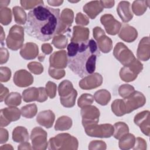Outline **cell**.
I'll list each match as a JSON object with an SVG mask.
<instances>
[{
	"mask_svg": "<svg viewBox=\"0 0 150 150\" xmlns=\"http://www.w3.org/2000/svg\"><path fill=\"white\" fill-rule=\"evenodd\" d=\"M59 26L60 9L40 5L29 12L25 30L29 36L47 42L57 35Z\"/></svg>",
	"mask_w": 150,
	"mask_h": 150,
	"instance_id": "cell-1",
	"label": "cell"
},
{
	"mask_svg": "<svg viewBox=\"0 0 150 150\" xmlns=\"http://www.w3.org/2000/svg\"><path fill=\"white\" fill-rule=\"evenodd\" d=\"M67 66L80 77L93 74L96 61L100 55L96 42L93 39L81 42H70L67 47Z\"/></svg>",
	"mask_w": 150,
	"mask_h": 150,
	"instance_id": "cell-2",
	"label": "cell"
},
{
	"mask_svg": "<svg viewBox=\"0 0 150 150\" xmlns=\"http://www.w3.org/2000/svg\"><path fill=\"white\" fill-rule=\"evenodd\" d=\"M49 149H73L78 148L77 139L67 133H62L52 138L49 141Z\"/></svg>",
	"mask_w": 150,
	"mask_h": 150,
	"instance_id": "cell-3",
	"label": "cell"
},
{
	"mask_svg": "<svg viewBox=\"0 0 150 150\" xmlns=\"http://www.w3.org/2000/svg\"><path fill=\"white\" fill-rule=\"evenodd\" d=\"M82 124L86 134L90 137L110 138L114 133V127L110 124L97 125V122H91Z\"/></svg>",
	"mask_w": 150,
	"mask_h": 150,
	"instance_id": "cell-4",
	"label": "cell"
},
{
	"mask_svg": "<svg viewBox=\"0 0 150 150\" xmlns=\"http://www.w3.org/2000/svg\"><path fill=\"white\" fill-rule=\"evenodd\" d=\"M23 41V28L17 25L12 26L6 39L7 47L12 50H17L22 47Z\"/></svg>",
	"mask_w": 150,
	"mask_h": 150,
	"instance_id": "cell-5",
	"label": "cell"
},
{
	"mask_svg": "<svg viewBox=\"0 0 150 150\" xmlns=\"http://www.w3.org/2000/svg\"><path fill=\"white\" fill-rule=\"evenodd\" d=\"M143 69V64L137 59L128 66H124L120 71V76L125 82L134 81Z\"/></svg>",
	"mask_w": 150,
	"mask_h": 150,
	"instance_id": "cell-6",
	"label": "cell"
},
{
	"mask_svg": "<svg viewBox=\"0 0 150 150\" xmlns=\"http://www.w3.org/2000/svg\"><path fill=\"white\" fill-rule=\"evenodd\" d=\"M113 54L114 57L124 66H128L136 59L133 53L123 43L115 45Z\"/></svg>",
	"mask_w": 150,
	"mask_h": 150,
	"instance_id": "cell-7",
	"label": "cell"
},
{
	"mask_svg": "<svg viewBox=\"0 0 150 150\" xmlns=\"http://www.w3.org/2000/svg\"><path fill=\"white\" fill-rule=\"evenodd\" d=\"M123 100L125 105L127 114L142 107L146 103V98L144 95L138 91H133L128 97L124 98Z\"/></svg>",
	"mask_w": 150,
	"mask_h": 150,
	"instance_id": "cell-8",
	"label": "cell"
},
{
	"mask_svg": "<svg viewBox=\"0 0 150 150\" xmlns=\"http://www.w3.org/2000/svg\"><path fill=\"white\" fill-rule=\"evenodd\" d=\"M93 36L97 41V46L100 51L103 53H109L112 48L111 39L105 35V32L100 27H95L93 29Z\"/></svg>",
	"mask_w": 150,
	"mask_h": 150,
	"instance_id": "cell-9",
	"label": "cell"
},
{
	"mask_svg": "<svg viewBox=\"0 0 150 150\" xmlns=\"http://www.w3.org/2000/svg\"><path fill=\"white\" fill-rule=\"evenodd\" d=\"M32 148L34 149H45L47 148V132L40 127L34 128L31 132Z\"/></svg>",
	"mask_w": 150,
	"mask_h": 150,
	"instance_id": "cell-10",
	"label": "cell"
},
{
	"mask_svg": "<svg viewBox=\"0 0 150 150\" xmlns=\"http://www.w3.org/2000/svg\"><path fill=\"white\" fill-rule=\"evenodd\" d=\"M21 110L15 107H9L1 110V127L7 126L11 121H17L21 117Z\"/></svg>",
	"mask_w": 150,
	"mask_h": 150,
	"instance_id": "cell-11",
	"label": "cell"
},
{
	"mask_svg": "<svg viewBox=\"0 0 150 150\" xmlns=\"http://www.w3.org/2000/svg\"><path fill=\"white\" fill-rule=\"evenodd\" d=\"M73 11L69 8L64 9L60 16V26L57 35L64 34L71 31L70 27L73 22Z\"/></svg>",
	"mask_w": 150,
	"mask_h": 150,
	"instance_id": "cell-12",
	"label": "cell"
},
{
	"mask_svg": "<svg viewBox=\"0 0 150 150\" xmlns=\"http://www.w3.org/2000/svg\"><path fill=\"white\" fill-rule=\"evenodd\" d=\"M100 21L104 25L107 33L111 35L117 34L121 28V23L117 21L111 14H105L100 18Z\"/></svg>",
	"mask_w": 150,
	"mask_h": 150,
	"instance_id": "cell-13",
	"label": "cell"
},
{
	"mask_svg": "<svg viewBox=\"0 0 150 150\" xmlns=\"http://www.w3.org/2000/svg\"><path fill=\"white\" fill-rule=\"evenodd\" d=\"M102 83V76L98 73H95L83 77L79 81V87L83 90H91L100 86Z\"/></svg>",
	"mask_w": 150,
	"mask_h": 150,
	"instance_id": "cell-14",
	"label": "cell"
},
{
	"mask_svg": "<svg viewBox=\"0 0 150 150\" xmlns=\"http://www.w3.org/2000/svg\"><path fill=\"white\" fill-rule=\"evenodd\" d=\"M134 123L139 127L142 132L146 136H149V111H143L135 115Z\"/></svg>",
	"mask_w": 150,
	"mask_h": 150,
	"instance_id": "cell-15",
	"label": "cell"
},
{
	"mask_svg": "<svg viewBox=\"0 0 150 150\" xmlns=\"http://www.w3.org/2000/svg\"><path fill=\"white\" fill-rule=\"evenodd\" d=\"M99 110L94 105H87L81 109V115L82 117V123L96 122L99 121Z\"/></svg>",
	"mask_w": 150,
	"mask_h": 150,
	"instance_id": "cell-16",
	"label": "cell"
},
{
	"mask_svg": "<svg viewBox=\"0 0 150 150\" xmlns=\"http://www.w3.org/2000/svg\"><path fill=\"white\" fill-rule=\"evenodd\" d=\"M50 66L56 69H64L67 65V56L65 50L54 52L49 57Z\"/></svg>",
	"mask_w": 150,
	"mask_h": 150,
	"instance_id": "cell-17",
	"label": "cell"
},
{
	"mask_svg": "<svg viewBox=\"0 0 150 150\" xmlns=\"http://www.w3.org/2000/svg\"><path fill=\"white\" fill-rule=\"evenodd\" d=\"M13 82L18 87H25L33 83V77L26 70H20L15 72L13 76Z\"/></svg>",
	"mask_w": 150,
	"mask_h": 150,
	"instance_id": "cell-18",
	"label": "cell"
},
{
	"mask_svg": "<svg viewBox=\"0 0 150 150\" xmlns=\"http://www.w3.org/2000/svg\"><path fill=\"white\" fill-rule=\"evenodd\" d=\"M137 57L139 60L147 61L150 57L149 38L148 36L144 37L139 42L137 53Z\"/></svg>",
	"mask_w": 150,
	"mask_h": 150,
	"instance_id": "cell-19",
	"label": "cell"
},
{
	"mask_svg": "<svg viewBox=\"0 0 150 150\" xmlns=\"http://www.w3.org/2000/svg\"><path fill=\"white\" fill-rule=\"evenodd\" d=\"M55 115L53 112L48 110L40 112L36 117V121L40 125L46 128H50L52 127Z\"/></svg>",
	"mask_w": 150,
	"mask_h": 150,
	"instance_id": "cell-20",
	"label": "cell"
},
{
	"mask_svg": "<svg viewBox=\"0 0 150 150\" xmlns=\"http://www.w3.org/2000/svg\"><path fill=\"white\" fill-rule=\"evenodd\" d=\"M117 12L124 22H128L133 18V14L131 9V4L128 1H122L120 2L117 8Z\"/></svg>",
	"mask_w": 150,
	"mask_h": 150,
	"instance_id": "cell-21",
	"label": "cell"
},
{
	"mask_svg": "<svg viewBox=\"0 0 150 150\" xmlns=\"http://www.w3.org/2000/svg\"><path fill=\"white\" fill-rule=\"evenodd\" d=\"M118 36L124 41L130 43L137 39L138 32L134 27L128 24H124L118 33Z\"/></svg>",
	"mask_w": 150,
	"mask_h": 150,
	"instance_id": "cell-22",
	"label": "cell"
},
{
	"mask_svg": "<svg viewBox=\"0 0 150 150\" xmlns=\"http://www.w3.org/2000/svg\"><path fill=\"white\" fill-rule=\"evenodd\" d=\"M83 11L87 16L92 19L103 11L104 8L102 6L100 1H94L87 2L83 8Z\"/></svg>",
	"mask_w": 150,
	"mask_h": 150,
	"instance_id": "cell-23",
	"label": "cell"
},
{
	"mask_svg": "<svg viewBox=\"0 0 150 150\" xmlns=\"http://www.w3.org/2000/svg\"><path fill=\"white\" fill-rule=\"evenodd\" d=\"M39 53L38 46L34 43L28 42L25 43L20 51L22 58L26 60L34 59Z\"/></svg>",
	"mask_w": 150,
	"mask_h": 150,
	"instance_id": "cell-24",
	"label": "cell"
},
{
	"mask_svg": "<svg viewBox=\"0 0 150 150\" xmlns=\"http://www.w3.org/2000/svg\"><path fill=\"white\" fill-rule=\"evenodd\" d=\"M73 30V35L70 40L71 42H81L88 40L89 29L87 28L74 26Z\"/></svg>",
	"mask_w": 150,
	"mask_h": 150,
	"instance_id": "cell-25",
	"label": "cell"
},
{
	"mask_svg": "<svg viewBox=\"0 0 150 150\" xmlns=\"http://www.w3.org/2000/svg\"><path fill=\"white\" fill-rule=\"evenodd\" d=\"M12 139L16 142H28L29 134L26 128L22 126L16 127L12 132Z\"/></svg>",
	"mask_w": 150,
	"mask_h": 150,
	"instance_id": "cell-26",
	"label": "cell"
},
{
	"mask_svg": "<svg viewBox=\"0 0 150 150\" xmlns=\"http://www.w3.org/2000/svg\"><path fill=\"white\" fill-rule=\"evenodd\" d=\"M135 142V136L132 134H126L119 141V147L121 149H129L134 146Z\"/></svg>",
	"mask_w": 150,
	"mask_h": 150,
	"instance_id": "cell-27",
	"label": "cell"
},
{
	"mask_svg": "<svg viewBox=\"0 0 150 150\" xmlns=\"http://www.w3.org/2000/svg\"><path fill=\"white\" fill-rule=\"evenodd\" d=\"M39 96V90L38 88H28L22 92V97L25 102L29 103L37 101Z\"/></svg>",
	"mask_w": 150,
	"mask_h": 150,
	"instance_id": "cell-28",
	"label": "cell"
},
{
	"mask_svg": "<svg viewBox=\"0 0 150 150\" xmlns=\"http://www.w3.org/2000/svg\"><path fill=\"white\" fill-rule=\"evenodd\" d=\"M94 97L98 104L101 105H105L111 100V94L107 90L101 89L95 93Z\"/></svg>",
	"mask_w": 150,
	"mask_h": 150,
	"instance_id": "cell-29",
	"label": "cell"
},
{
	"mask_svg": "<svg viewBox=\"0 0 150 150\" xmlns=\"http://www.w3.org/2000/svg\"><path fill=\"white\" fill-rule=\"evenodd\" d=\"M149 1H134L132 5L133 12L137 16L143 15L149 5Z\"/></svg>",
	"mask_w": 150,
	"mask_h": 150,
	"instance_id": "cell-30",
	"label": "cell"
},
{
	"mask_svg": "<svg viewBox=\"0 0 150 150\" xmlns=\"http://www.w3.org/2000/svg\"><path fill=\"white\" fill-rule=\"evenodd\" d=\"M71 126V119L67 116H62L57 120L54 125V129L57 131H65L70 129Z\"/></svg>",
	"mask_w": 150,
	"mask_h": 150,
	"instance_id": "cell-31",
	"label": "cell"
},
{
	"mask_svg": "<svg viewBox=\"0 0 150 150\" xmlns=\"http://www.w3.org/2000/svg\"><path fill=\"white\" fill-rule=\"evenodd\" d=\"M113 136L115 139H120L122 136L128 133L129 128L127 124L124 122H118L115 123L114 126Z\"/></svg>",
	"mask_w": 150,
	"mask_h": 150,
	"instance_id": "cell-32",
	"label": "cell"
},
{
	"mask_svg": "<svg viewBox=\"0 0 150 150\" xmlns=\"http://www.w3.org/2000/svg\"><path fill=\"white\" fill-rule=\"evenodd\" d=\"M111 107L112 111L117 116L121 117L127 114L125 105L123 100L117 99L114 100L112 103Z\"/></svg>",
	"mask_w": 150,
	"mask_h": 150,
	"instance_id": "cell-33",
	"label": "cell"
},
{
	"mask_svg": "<svg viewBox=\"0 0 150 150\" xmlns=\"http://www.w3.org/2000/svg\"><path fill=\"white\" fill-rule=\"evenodd\" d=\"M74 90L71 82L65 80L60 83L58 87V93L60 97H66L70 94Z\"/></svg>",
	"mask_w": 150,
	"mask_h": 150,
	"instance_id": "cell-34",
	"label": "cell"
},
{
	"mask_svg": "<svg viewBox=\"0 0 150 150\" xmlns=\"http://www.w3.org/2000/svg\"><path fill=\"white\" fill-rule=\"evenodd\" d=\"M13 13L15 21L16 23L20 25H24L27 21L26 13L24 10L19 6H14L13 8Z\"/></svg>",
	"mask_w": 150,
	"mask_h": 150,
	"instance_id": "cell-35",
	"label": "cell"
},
{
	"mask_svg": "<svg viewBox=\"0 0 150 150\" xmlns=\"http://www.w3.org/2000/svg\"><path fill=\"white\" fill-rule=\"evenodd\" d=\"M21 96L19 93L16 92H12L9 93L5 98V103L6 105L9 107H15L21 104Z\"/></svg>",
	"mask_w": 150,
	"mask_h": 150,
	"instance_id": "cell-36",
	"label": "cell"
},
{
	"mask_svg": "<svg viewBox=\"0 0 150 150\" xmlns=\"http://www.w3.org/2000/svg\"><path fill=\"white\" fill-rule=\"evenodd\" d=\"M77 96V91L74 89L72 92L66 97H60V103L63 106L66 108H71L75 104L76 98Z\"/></svg>",
	"mask_w": 150,
	"mask_h": 150,
	"instance_id": "cell-37",
	"label": "cell"
},
{
	"mask_svg": "<svg viewBox=\"0 0 150 150\" xmlns=\"http://www.w3.org/2000/svg\"><path fill=\"white\" fill-rule=\"evenodd\" d=\"M38 108L35 104H30L22 107L21 109V112L23 117L26 118H32L35 117L37 113Z\"/></svg>",
	"mask_w": 150,
	"mask_h": 150,
	"instance_id": "cell-38",
	"label": "cell"
},
{
	"mask_svg": "<svg viewBox=\"0 0 150 150\" xmlns=\"http://www.w3.org/2000/svg\"><path fill=\"white\" fill-rule=\"evenodd\" d=\"M12 21V12L10 8H3L0 9V22L3 25H8Z\"/></svg>",
	"mask_w": 150,
	"mask_h": 150,
	"instance_id": "cell-39",
	"label": "cell"
},
{
	"mask_svg": "<svg viewBox=\"0 0 150 150\" xmlns=\"http://www.w3.org/2000/svg\"><path fill=\"white\" fill-rule=\"evenodd\" d=\"M52 43L57 49H64L67 44V38L63 34L55 35Z\"/></svg>",
	"mask_w": 150,
	"mask_h": 150,
	"instance_id": "cell-40",
	"label": "cell"
},
{
	"mask_svg": "<svg viewBox=\"0 0 150 150\" xmlns=\"http://www.w3.org/2000/svg\"><path fill=\"white\" fill-rule=\"evenodd\" d=\"M94 101V97L88 93L83 94L78 99L77 104L80 108L91 105Z\"/></svg>",
	"mask_w": 150,
	"mask_h": 150,
	"instance_id": "cell-41",
	"label": "cell"
},
{
	"mask_svg": "<svg viewBox=\"0 0 150 150\" xmlns=\"http://www.w3.org/2000/svg\"><path fill=\"white\" fill-rule=\"evenodd\" d=\"M22 8L26 10L32 9L36 6L40 5H44V2L41 0H31V1H20Z\"/></svg>",
	"mask_w": 150,
	"mask_h": 150,
	"instance_id": "cell-42",
	"label": "cell"
},
{
	"mask_svg": "<svg viewBox=\"0 0 150 150\" xmlns=\"http://www.w3.org/2000/svg\"><path fill=\"white\" fill-rule=\"evenodd\" d=\"M134 91H135L134 87L127 84H124L121 85L118 88V93L120 96L123 98L128 97Z\"/></svg>",
	"mask_w": 150,
	"mask_h": 150,
	"instance_id": "cell-43",
	"label": "cell"
},
{
	"mask_svg": "<svg viewBox=\"0 0 150 150\" xmlns=\"http://www.w3.org/2000/svg\"><path fill=\"white\" fill-rule=\"evenodd\" d=\"M28 67L32 73L35 74H40L43 71V66L38 62H30L28 64Z\"/></svg>",
	"mask_w": 150,
	"mask_h": 150,
	"instance_id": "cell-44",
	"label": "cell"
},
{
	"mask_svg": "<svg viewBox=\"0 0 150 150\" xmlns=\"http://www.w3.org/2000/svg\"><path fill=\"white\" fill-rule=\"evenodd\" d=\"M49 74L50 77L59 80L63 78L65 75V71L63 69H56L52 67H49Z\"/></svg>",
	"mask_w": 150,
	"mask_h": 150,
	"instance_id": "cell-45",
	"label": "cell"
},
{
	"mask_svg": "<svg viewBox=\"0 0 150 150\" xmlns=\"http://www.w3.org/2000/svg\"><path fill=\"white\" fill-rule=\"evenodd\" d=\"M57 86L56 84L52 81H48L46 84V91L48 96L50 98H53L56 96Z\"/></svg>",
	"mask_w": 150,
	"mask_h": 150,
	"instance_id": "cell-46",
	"label": "cell"
},
{
	"mask_svg": "<svg viewBox=\"0 0 150 150\" xmlns=\"http://www.w3.org/2000/svg\"><path fill=\"white\" fill-rule=\"evenodd\" d=\"M0 80L1 82L8 81L11 77V70L6 67H1L0 68Z\"/></svg>",
	"mask_w": 150,
	"mask_h": 150,
	"instance_id": "cell-47",
	"label": "cell"
},
{
	"mask_svg": "<svg viewBox=\"0 0 150 150\" xmlns=\"http://www.w3.org/2000/svg\"><path fill=\"white\" fill-rule=\"evenodd\" d=\"M75 21H76V23L77 25H80L82 26L87 25L89 23L88 18L81 12H79L77 13Z\"/></svg>",
	"mask_w": 150,
	"mask_h": 150,
	"instance_id": "cell-48",
	"label": "cell"
},
{
	"mask_svg": "<svg viewBox=\"0 0 150 150\" xmlns=\"http://www.w3.org/2000/svg\"><path fill=\"white\" fill-rule=\"evenodd\" d=\"M0 53H1V56H0V63L1 64H2L4 63H5L7 62L8 59H9V52L8 50L3 47H1L0 49Z\"/></svg>",
	"mask_w": 150,
	"mask_h": 150,
	"instance_id": "cell-49",
	"label": "cell"
},
{
	"mask_svg": "<svg viewBox=\"0 0 150 150\" xmlns=\"http://www.w3.org/2000/svg\"><path fill=\"white\" fill-rule=\"evenodd\" d=\"M39 96L37 101L42 103L45 101L47 99V94L46 91V88L44 87H39Z\"/></svg>",
	"mask_w": 150,
	"mask_h": 150,
	"instance_id": "cell-50",
	"label": "cell"
},
{
	"mask_svg": "<svg viewBox=\"0 0 150 150\" xmlns=\"http://www.w3.org/2000/svg\"><path fill=\"white\" fill-rule=\"evenodd\" d=\"M8 139V132L6 129L1 128V140L0 143L2 144L3 143L6 142Z\"/></svg>",
	"mask_w": 150,
	"mask_h": 150,
	"instance_id": "cell-51",
	"label": "cell"
},
{
	"mask_svg": "<svg viewBox=\"0 0 150 150\" xmlns=\"http://www.w3.org/2000/svg\"><path fill=\"white\" fill-rule=\"evenodd\" d=\"M9 90L8 89L4 87L2 84H1V93H0V96H1V102H2L3 100L6 98V96L8 94Z\"/></svg>",
	"mask_w": 150,
	"mask_h": 150,
	"instance_id": "cell-52",
	"label": "cell"
},
{
	"mask_svg": "<svg viewBox=\"0 0 150 150\" xmlns=\"http://www.w3.org/2000/svg\"><path fill=\"white\" fill-rule=\"evenodd\" d=\"M42 50L45 54H49L52 53L53 48L49 43H44L42 45Z\"/></svg>",
	"mask_w": 150,
	"mask_h": 150,
	"instance_id": "cell-53",
	"label": "cell"
},
{
	"mask_svg": "<svg viewBox=\"0 0 150 150\" xmlns=\"http://www.w3.org/2000/svg\"><path fill=\"white\" fill-rule=\"evenodd\" d=\"M100 3L103 8H111L114 6L115 1H100Z\"/></svg>",
	"mask_w": 150,
	"mask_h": 150,
	"instance_id": "cell-54",
	"label": "cell"
},
{
	"mask_svg": "<svg viewBox=\"0 0 150 150\" xmlns=\"http://www.w3.org/2000/svg\"><path fill=\"white\" fill-rule=\"evenodd\" d=\"M18 149H31L32 148L30 147V145L28 142H23L21 144L19 145L18 147Z\"/></svg>",
	"mask_w": 150,
	"mask_h": 150,
	"instance_id": "cell-55",
	"label": "cell"
},
{
	"mask_svg": "<svg viewBox=\"0 0 150 150\" xmlns=\"http://www.w3.org/2000/svg\"><path fill=\"white\" fill-rule=\"evenodd\" d=\"M47 3L53 6H60L63 3V1H57V0H50V1H47Z\"/></svg>",
	"mask_w": 150,
	"mask_h": 150,
	"instance_id": "cell-56",
	"label": "cell"
},
{
	"mask_svg": "<svg viewBox=\"0 0 150 150\" xmlns=\"http://www.w3.org/2000/svg\"><path fill=\"white\" fill-rule=\"evenodd\" d=\"M10 3V1H0V9L3 8H6V6L9 5Z\"/></svg>",
	"mask_w": 150,
	"mask_h": 150,
	"instance_id": "cell-57",
	"label": "cell"
},
{
	"mask_svg": "<svg viewBox=\"0 0 150 150\" xmlns=\"http://www.w3.org/2000/svg\"><path fill=\"white\" fill-rule=\"evenodd\" d=\"M1 43L2 45H4V40L5 39V33L4 32V30H3V28L2 26H1Z\"/></svg>",
	"mask_w": 150,
	"mask_h": 150,
	"instance_id": "cell-58",
	"label": "cell"
},
{
	"mask_svg": "<svg viewBox=\"0 0 150 150\" xmlns=\"http://www.w3.org/2000/svg\"><path fill=\"white\" fill-rule=\"evenodd\" d=\"M10 148H12L13 149V148L11 146V145L9 144H6V145H5L4 146H1V148H0V149L1 150H2V149H9Z\"/></svg>",
	"mask_w": 150,
	"mask_h": 150,
	"instance_id": "cell-59",
	"label": "cell"
}]
</instances>
